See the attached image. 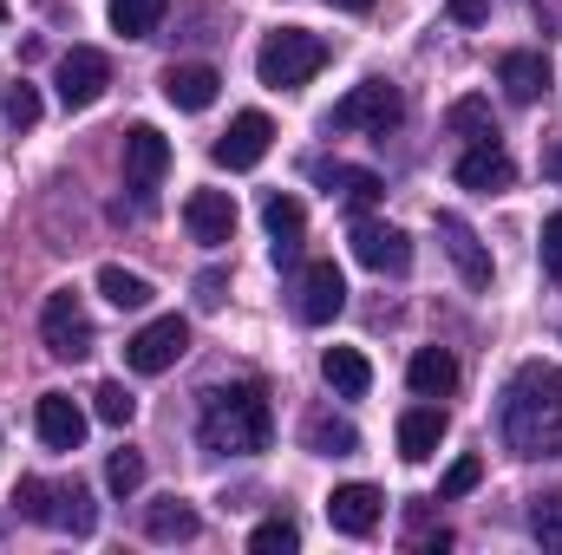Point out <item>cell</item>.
Wrapping results in <instances>:
<instances>
[{"mask_svg":"<svg viewBox=\"0 0 562 555\" xmlns=\"http://www.w3.org/2000/svg\"><path fill=\"white\" fill-rule=\"evenodd\" d=\"M497 431L517 457H562V366L550 360L517 366L497 406Z\"/></svg>","mask_w":562,"mask_h":555,"instance_id":"6da1fadb","label":"cell"},{"mask_svg":"<svg viewBox=\"0 0 562 555\" xmlns=\"http://www.w3.org/2000/svg\"><path fill=\"white\" fill-rule=\"evenodd\" d=\"M196 438L203 451L216 457H256L276 444V406L256 380H236V386H210L203 393V418H196Z\"/></svg>","mask_w":562,"mask_h":555,"instance_id":"7a4b0ae2","label":"cell"},{"mask_svg":"<svg viewBox=\"0 0 562 555\" xmlns=\"http://www.w3.org/2000/svg\"><path fill=\"white\" fill-rule=\"evenodd\" d=\"M321 66H327V39L307 33V26H276L256 53V72H262L269 92H301Z\"/></svg>","mask_w":562,"mask_h":555,"instance_id":"3957f363","label":"cell"},{"mask_svg":"<svg viewBox=\"0 0 562 555\" xmlns=\"http://www.w3.org/2000/svg\"><path fill=\"white\" fill-rule=\"evenodd\" d=\"M400 118H406L400 86L367 79V86H353V92L327 112V132H373V138H386V132H400Z\"/></svg>","mask_w":562,"mask_h":555,"instance_id":"277c9868","label":"cell"},{"mask_svg":"<svg viewBox=\"0 0 562 555\" xmlns=\"http://www.w3.org/2000/svg\"><path fill=\"white\" fill-rule=\"evenodd\" d=\"M40 340H46L53 360H92L99 333H92V314H86V301H79L72 287H53V294H46V307H40Z\"/></svg>","mask_w":562,"mask_h":555,"instance_id":"5b68a950","label":"cell"},{"mask_svg":"<svg viewBox=\"0 0 562 555\" xmlns=\"http://www.w3.org/2000/svg\"><path fill=\"white\" fill-rule=\"evenodd\" d=\"M183 347H190V320H183V314H157L150 327H138V333L125 340V366L144 373V380H157V373H170V366L183 360Z\"/></svg>","mask_w":562,"mask_h":555,"instance_id":"8992f818","label":"cell"},{"mask_svg":"<svg viewBox=\"0 0 562 555\" xmlns=\"http://www.w3.org/2000/svg\"><path fill=\"white\" fill-rule=\"evenodd\" d=\"M105 86H112V59H105L99 46H72V53L59 59V72H53V92H59V105H66V112L99 105V99H105Z\"/></svg>","mask_w":562,"mask_h":555,"instance_id":"52a82bcc","label":"cell"},{"mask_svg":"<svg viewBox=\"0 0 562 555\" xmlns=\"http://www.w3.org/2000/svg\"><path fill=\"white\" fill-rule=\"evenodd\" d=\"M347 242H353V262L373 269V275H406V269H413V242H406V229H393V223L360 216V223L347 229Z\"/></svg>","mask_w":562,"mask_h":555,"instance_id":"ba28073f","label":"cell"},{"mask_svg":"<svg viewBox=\"0 0 562 555\" xmlns=\"http://www.w3.org/2000/svg\"><path fill=\"white\" fill-rule=\"evenodd\" d=\"M269 144H276V125H269V112H236L229 118V132L216 138V163L223 170H256L262 157H269Z\"/></svg>","mask_w":562,"mask_h":555,"instance_id":"9c48e42d","label":"cell"},{"mask_svg":"<svg viewBox=\"0 0 562 555\" xmlns=\"http://www.w3.org/2000/svg\"><path fill=\"white\" fill-rule=\"evenodd\" d=\"M183 229H190V242L223 249L236 236V196L229 190H190L183 196Z\"/></svg>","mask_w":562,"mask_h":555,"instance_id":"30bf717a","label":"cell"},{"mask_svg":"<svg viewBox=\"0 0 562 555\" xmlns=\"http://www.w3.org/2000/svg\"><path fill=\"white\" fill-rule=\"evenodd\" d=\"M340 307H347V275H340L334 262H307V269H301V294H294V314H301L307 327H327Z\"/></svg>","mask_w":562,"mask_h":555,"instance_id":"8fae6325","label":"cell"},{"mask_svg":"<svg viewBox=\"0 0 562 555\" xmlns=\"http://www.w3.org/2000/svg\"><path fill=\"white\" fill-rule=\"evenodd\" d=\"M438 242H445L451 269L464 275V287H491V256H484L477 229H471V223H464L458 209H438Z\"/></svg>","mask_w":562,"mask_h":555,"instance_id":"7c38bea8","label":"cell"},{"mask_svg":"<svg viewBox=\"0 0 562 555\" xmlns=\"http://www.w3.org/2000/svg\"><path fill=\"white\" fill-rule=\"evenodd\" d=\"M164 170H170V138L157 132V125H132L125 132V183L150 196L157 183H164Z\"/></svg>","mask_w":562,"mask_h":555,"instance_id":"4fadbf2b","label":"cell"},{"mask_svg":"<svg viewBox=\"0 0 562 555\" xmlns=\"http://www.w3.org/2000/svg\"><path fill=\"white\" fill-rule=\"evenodd\" d=\"M380 517H386V497H380L373 484H340V490L327 497V523H334L340 536H373Z\"/></svg>","mask_w":562,"mask_h":555,"instance_id":"5bb4252c","label":"cell"},{"mask_svg":"<svg viewBox=\"0 0 562 555\" xmlns=\"http://www.w3.org/2000/svg\"><path fill=\"white\" fill-rule=\"evenodd\" d=\"M33 431H40L46 451H79V444H86V412H79V399H66V393H40V406H33Z\"/></svg>","mask_w":562,"mask_h":555,"instance_id":"9a60e30c","label":"cell"},{"mask_svg":"<svg viewBox=\"0 0 562 555\" xmlns=\"http://www.w3.org/2000/svg\"><path fill=\"white\" fill-rule=\"evenodd\" d=\"M458 183H464V190L497 196V190H510V183H517V163H510V150H504V144H471V150L458 157Z\"/></svg>","mask_w":562,"mask_h":555,"instance_id":"2e32d148","label":"cell"},{"mask_svg":"<svg viewBox=\"0 0 562 555\" xmlns=\"http://www.w3.org/2000/svg\"><path fill=\"white\" fill-rule=\"evenodd\" d=\"M262 223H269V236H276V269H294V262H301V229H307L301 196L276 190V196L262 203Z\"/></svg>","mask_w":562,"mask_h":555,"instance_id":"e0dca14e","label":"cell"},{"mask_svg":"<svg viewBox=\"0 0 562 555\" xmlns=\"http://www.w3.org/2000/svg\"><path fill=\"white\" fill-rule=\"evenodd\" d=\"M216 92H223V72H216V66H170V72H164V99H170L177 112H210Z\"/></svg>","mask_w":562,"mask_h":555,"instance_id":"ac0fdd59","label":"cell"},{"mask_svg":"<svg viewBox=\"0 0 562 555\" xmlns=\"http://www.w3.org/2000/svg\"><path fill=\"white\" fill-rule=\"evenodd\" d=\"M445 431H451L445 406H413V412H400V457H406V464H425V457L445 444Z\"/></svg>","mask_w":562,"mask_h":555,"instance_id":"d6986e66","label":"cell"},{"mask_svg":"<svg viewBox=\"0 0 562 555\" xmlns=\"http://www.w3.org/2000/svg\"><path fill=\"white\" fill-rule=\"evenodd\" d=\"M497 86L517 99V105H537L550 92V59L543 53H504L497 59Z\"/></svg>","mask_w":562,"mask_h":555,"instance_id":"ffe728a7","label":"cell"},{"mask_svg":"<svg viewBox=\"0 0 562 555\" xmlns=\"http://www.w3.org/2000/svg\"><path fill=\"white\" fill-rule=\"evenodd\" d=\"M321 380H327L340 399H367L373 366H367V353H360V347H327V353H321Z\"/></svg>","mask_w":562,"mask_h":555,"instance_id":"44dd1931","label":"cell"},{"mask_svg":"<svg viewBox=\"0 0 562 555\" xmlns=\"http://www.w3.org/2000/svg\"><path fill=\"white\" fill-rule=\"evenodd\" d=\"M53 530H66V536H92L99 530V503H92V490L72 477V484H53V517H46Z\"/></svg>","mask_w":562,"mask_h":555,"instance_id":"7402d4cb","label":"cell"},{"mask_svg":"<svg viewBox=\"0 0 562 555\" xmlns=\"http://www.w3.org/2000/svg\"><path fill=\"white\" fill-rule=\"evenodd\" d=\"M406 386H413L419 399H445V393H458V360H451L445 347H419L413 366H406Z\"/></svg>","mask_w":562,"mask_h":555,"instance_id":"603a6c76","label":"cell"},{"mask_svg":"<svg viewBox=\"0 0 562 555\" xmlns=\"http://www.w3.org/2000/svg\"><path fill=\"white\" fill-rule=\"evenodd\" d=\"M314 183L327 190V196H347V203H373L386 183H380V170H360V163H314Z\"/></svg>","mask_w":562,"mask_h":555,"instance_id":"cb8c5ba5","label":"cell"},{"mask_svg":"<svg viewBox=\"0 0 562 555\" xmlns=\"http://www.w3.org/2000/svg\"><path fill=\"white\" fill-rule=\"evenodd\" d=\"M196 530H203V517H196L183 497H164V503L144 510V536H150V543H196Z\"/></svg>","mask_w":562,"mask_h":555,"instance_id":"d4e9b609","label":"cell"},{"mask_svg":"<svg viewBox=\"0 0 562 555\" xmlns=\"http://www.w3.org/2000/svg\"><path fill=\"white\" fill-rule=\"evenodd\" d=\"M445 132L464 144H497V118H491V99H477V92H464V99H451V112H445Z\"/></svg>","mask_w":562,"mask_h":555,"instance_id":"484cf974","label":"cell"},{"mask_svg":"<svg viewBox=\"0 0 562 555\" xmlns=\"http://www.w3.org/2000/svg\"><path fill=\"white\" fill-rule=\"evenodd\" d=\"M99 294H105L119 314H138V307H150L157 287H150L144 275H132V269H119V262H105V269H99Z\"/></svg>","mask_w":562,"mask_h":555,"instance_id":"4316f807","label":"cell"},{"mask_svg":"<svg viewBox=\"0 0 562 555\" xmlns=\"http://www.w3.org/2000/svg\"><path fill=\"white\" fill-rule=\"evenodd\" d=\"M307 451H321V457H353V451H360V431H353L347 418H307Z\"/></svg>","mask_w":562,"mask_h":555,"instance_id":"83f0119b","label":"cell"},{"mask_svg":"<svg viewBox=\"0 0 562 555\" xmlns=\"http://www.w3.org/2000/svg\"><path fill=\"white\" fill-rule=\"evenodd\" d=\"M164 7H170V0H112V33H125V39H150L157 20H164Z\"/></svg>","mask_w":562,"mask_h":555,"instance_id":"f1b7e54d","label":"cell"},{"mask_svg":"<svg viewBox=\"0 0 562 555\" xmlns=\"http://www.w3.org/2000/svg\"><path fill=\"white\" fill-rule=\"evenodd\" d=\"M530 536H537L543 550L562 555V490H550V497H537V503H530Z\"/></svg>","mask_w":562,"mask_h":555,"instance_id":"f546056e","label":"cell"},{"mask_svg":"<svg viewBox=\"0 0 562 555\" xmlns=\"http://www.w3.org/2000/svg\"><path fill=\"white\" fill-rule=\"evenodd\" d=\"M249 550H256V555H294V550H301V530H294L288 517H269V523H256V530H249Z\"/></svg>","mask_w":562,"mask_h":555,"instance_id":"4dcf8cb0","label":"cell"},{"mask_svg":"<svg viewBox=\"0 0 562 555\" xmlns=\"http://www.w3.org/2000/svg\"><path fill=\"white\" fill-rule=\"evenodd\" d=\"M92 412H99V424H132V418H138V399L125 393V380H105V386L92 393Z\"/></svg>","mask_w":562,"mask_h":555,"instance_id":"1f68e13d","label":"cell"},{"mask_svg":"<svg viewBox=\"0 0 562 555\" xmlns=\"http://www.w3.org/2000/svg\"><path fill=\"white\" fill-rule=\"evenodd\" d=\"M0 112H7V125H20V132H26V125H40V92H33L26 79H13V86L0 92Z\"/></svg>","mask_w":562,"mask_h":555,"instance_id":"d6a6232c","label":"cell"},{"mask_svg":"<svg viewBox=\"0 0 562 555\" xmlns=\"http://www.w3.org/2000/svg\"><path fill=\"white\" fill-rule=\"evenodd\" d=\"M13 503H20V517L46 523V517H53V484H46V477H20V484H13Z\"/></svg>","mask_w":562,"mask_h":555,"instance_id":"836d02e7","label":"cell"},{"mask_svg":"<svg viewBox=\"0 0 562 555\" xmlns=\"http://www.w3.org/2000/svg\"><path fill=\"white\" fill-rule=\"evenodd\" d=\"M105 484H112L119 497H132V490L144 484V457L138 451H112V457H105Z\"/></svg>","mask_w":562,"mask_h":555,"instance_id":"e575fe53","label":"cell"},{"mask_svg":"<svg viewBox=\"0 0 562 555\" xmlns=\"http://www.w3.org/2000/svg\"><path fill=\"white\" fill-rule=\"evenodd\" d=\"M477 484H484V464H477V457H458V464L445 471V484H438V497L451 503V497H471Z\"/></svg>","mask_w":562,"mask_h":555,"instance_id":"d590c367","label":"cell"},{"mask_svg":"<svg viewBox=\"0 0 562 555\" xmlns=\"http://www.w3.org/2000/svg\"><path fill=\"white\" fill-rule=\"evenodd\" d=\"M543 269H550V281H562V209L543 223Z\"/></svg>","mask_w":562,"mask_h":555,"instance_id":"8d00e7d4","label":"cell"},{"mask_svg":"<svg viewBox=\"0 0 562 555\" xmlns=\"http://www.w3.org/2000/svg\"><path fill=\"white\" fill-rule=\"evenodd\" d=\"M223 287H229L223 269H203V275H196V301H203V307H223Z\"/></svg>","mask_w":562,"mask_h":555,"instance_id":"74e56055","label":"cell"},{"mask_svg":"<svg viewBox=\"0 0 562 555\" xmlns=\"http://www.w3.org/2000/svg\"><path fill=\"white\" fill-rule=\"evenodd\" d=\"M445 7H451L458 26H484V20H491V0H445Z\"/></svg>","mask_w":562,"mask_h":555,"instance_id":"f35d334b","label":"cell"},{"mask_svg":"<svg viewBox=\"0 0 562 555\" xmlns=\"http://www.w3.org/2000/svg\"><path fill=\"white\" fill-rule=\"evenodd\" d=\"M543 177H557V183H562V144H550V150H543Z\"/></svg>","mask_w":562,"mask_h":555,"instance_id":"ab89813d","label":"cell"},{"mask_svg":"<svg viewBox=\"0 0 562 555\" xmlns=\"http://www.w3.org/2000/svg\"><path fill=\"white\" fill-rule=\"evenodd\" d=\"M327 7H340V13H367L373 0H327Z\"/></svg>","mask_w":562,"mask_h":555,"instance_id":"60d3db41","label":"cell"},{"mask_svg":"<svg viewBox=\"0 0 562 555\" xmlns=\"http://www.w3.org/2000/svg\"><path fill=\"white\" fill-rule=\"evenodd\" d=\"M0 26H7V0H0Z\"/></svg>","mask_w":562,"mask_h":555,"instance_id":"b9f144b4","label":"cell"}]
</instances>
